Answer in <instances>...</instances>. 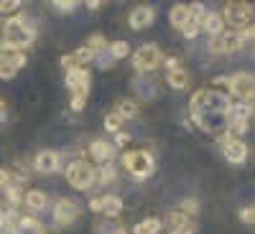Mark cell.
<instances>
[{
    "label": "cell",
    "mask_w": 255,
    "mask_h": 234,
    "mask_svg": "<svg viewBox=\"0 0 255 234\" xmlns=\"http://www.w3.org/2000/svg\"><path fill=\"white\" fill-rule=\"evenodd\" d=\"M227 110H230L227 97L215 89H199L191 97V117L207 133L227 130Z\"/></svg>",
    "instance_id": "1"
},
{
    "label": "cell",
    "mask_w": 255,
    "mask_h": 234,
    "mask_svg": "<svg viewBox=\"0 0 255 234\" xmlns=\"http://www.w3.org/2000/svg\"><path fill=\"white\" fill-rule=\"evenodd\" d=\"M90 209L92 211H102L105 217L115 219L123 211V199L120 196H97V199H90Z\"/></svg>",
    "instance_id": "10"
},
{
    "label": "cell",
    "mask_w": 255,
    "mask_h": 234,
    "mask_svg": "<svg viewBox=\"0 0 255 234\" xmlns=\"http://www.w3.org/2000/svg\"><path fill=\"white\" fill-rule=\"evenodd\" d=\"M191 18V13H189V5H176V8H171V26H176V28H181L186 20Z\"/></svg>",
    "instance_id": "27"
},
{
    "label": "cell",
    "mask_w": 255,
    "mask_h": 234,
    "mask_svg": "<svg viewBox=\"0 0 255 234\" xmlns=\"http://www.w3.org/2000/svg\"><path fill=\"white\" fill-rule=\"evenodd\" d=\"M166 79H168V84H171L174 89H184L186 84H189V72L184 67H179V69L166 72Z\"/></svg>",
    "instance_id": "23"
},
{
    "label": "cell",
    "mask_w": 255,
    "mask_h": 234,
    "mask_svg": "<svg viewBox=\"0 0 255 234\" xmlns=\"http://www.w3.org/2000/svg\"><path fill=\"white\" fill-rule=\"evenodd\" d=\"M67 87H69L72 92H77V89H90V72L82 69V67L67 72Z\"/></svg>",
    "instance_id": "15"
},
{
    "label": "cell",
    "mask_w": 255,
    "mask_h": 234,
    "mask_svg": "<svg viewBox=\"0 0 255 234\" xmlns=\"http://www.w3.org/2000/svg\"><path fill=\"white\" fill-rule=\"evenodd\" d=\"M72 56H74V61H77V67H79V64H87V61H92V59H95V54H92L87 46L79 49V51H74Z\"/></svg>",
    "instance_id": "34"
},
{
    "label": "cell",
    "mask_w": 255,
    "mask_h": 234,
    "mask_svg": "<svg viewBox=\"0 0 255 234\" xmlns=\"http://www.w3.org/2000/svg\"><path fill=\"white\" fill-rule=\"evenodd\" d=\"M95 61L100 64L102 69H110L113 64H115V59L110 56V51H100V54H95Z\"/></svg>",
    "instance_id": "35"
},
{
    "label": "cell",
    "mask_w": 255,
    "mask_h": 234,
    "mask_svg": "<svg viewBox=\"0 0 255 234\" xmlns=\"http://www.w3.org/2000/svg\"><path fill=\"white\" fill-rule=\"evenodd\" d=\"M222 26H225L222 15H217V13H204V18H202V28H204L212 38L222 33Z\"/></svg>",
    "instance_id": "19"
},
{
    "label": "cell",
    "mask_w": 255,
    "mask_h": 234,
    "mask_svg": "<svg viewBox=\"0 0 255 234\" xmlns=\"http://www.w3.org/2000/svg\"><path fill=\"white\" fill-rule=\"evenodd\" d=\"M113 153H115V148H113V143H108V140L95 138V140L90 143V156H92V160H97V163H102V165L113 160Z\"/></svg>",
    "instance_id": "13"
},
{
    "label": "cell",
    "mask_w": 255,
    "mask_h": 234,
    "mask_svg": "<svg viewBox=\"0 0 255 234\" xmlns=\"http://www.w3.org/2000/svg\"><path fill=\"white\" fill-rule=\"evenodd\" d=\"M87 49H90L92 54H100V51L108 49V41H105L102 33H95V36H90V41H87Z\"/></svg>",
    "instance_id": "30"
},
{
    "label": "cell",
    "mask_w": 255,
    "mask_h": 234,
    "mask_svg": "<svg viewBox=\"0 0 255 234\" xmlns=\"http://www.w3.org/2000/svg\"><path fill=\"white\" fill-rule=\"evenodd\" d=\"M222 153H225V158H227L230 163H245V158H248V145H245L243 140H238V138L222 135Z\"/></svg>",
    "instance_id": "9"
},
{
    "label": "cell",
    "mask_w": 255,
    "mask_h": 234,
    "mask_svg": "<svg viewBox=\"0 0 255 234\" xmlns=\"http://www.w3.org/2000/svg\"><path fill=\"white\" fill-rule=\"evenodd\" d=\"M0 186H10V173H8V168H0Z\"/></svg>",
    "instance_id": "43"
},
{
    "label": "cell",
    "mask_w": 255,
    "mask_h": 234,
    "mask_svg": "<svg viewBox=\"0 0 255 234\" xmlns=\"http://www.w3.org/2000/svg\"><path fill=\"white\" fill-rule=\"evenodd\" d=\"M202 31V20H197V18H189L186 23L181 26V33H184V38H197V33Z\"/></svg>",
    "instance_id": "28"
},
{
    "label": "cell",
    "mask_w": 255,
    "mask_h": 234,
    "mask_svg": "<svg viewBox=\"0 0 255 234\" xmlns=\"http://www.w3.org/2000/svg\"><path fill=\"white\" fill-rule=\"evenodd\" d=\"M3 206H5V204H3V201H0V211H3Z\"/></svg>",
    "instance_id": "48"
},
{
    "label": "cell",
    "mask_w": 255,
    "mask_h": 234,
    "mask_svg": "<svg viewBox=\"0 0 255 234\" xmlns=\"http://www.w3.org/2000/svg\"><path fill=\"white\" fill-rule=\"evenodd\" d=\"M161 49L156 46V44H145V46H140L135 54H133V67L140 72V74H145V72H153L158 64H161Z\"/></svg>",
    "instance_id": "6"
},
{
    "label": "cell",
    "mask_w": 255,
    "mask_h": 234,
    "mask_svg": "<svg viewBox=\"0 0 255 234\" xmlns=\"http://www.w3.org/2000/svg\"><path fill=\"white\" fill-rule=\"evenodd\" d=\"M158 232H161V222L158 219H143L133 229V234H158Z\"/></svg>",
    "instance_id": "26"
},
{
    "label": "cell",
    "mask_w": 255,
    "mask_h": 234,
    "mask_svg": "<svg viewBox=\"0 0 255 234\" xmlns=\"http://www.w3.org/2000/svg\"><path fill=\"white\" fill-rule=\"evenodd\" d=\"M153 18H156V10L151 5H140V8H135L130 13V28H135V31L148 28V26L153 23Z\"/></svg>",
    "instance_id": "14"
},
{
    "label": "cell",
    "mask_w": 255,
    "mask_h": 234,
    "mask_svg": "<svg viewBox=\"0 0 255 234\" xmlns=\"http://www.w3.org/2000/svg\"><path fill=\"white\" fill-rule=\"evenodd\" d=\"M240 219H243L245 224H255V204H253V206H248V209H243Z\"/></svg>",
    "instance_id": "40"
},
{
    "label": "cell",
    "mask_w": 255,
    "mask_h": 234,
    "mask_svg": "<svg viewBox=\"0 0 255 234\" xmlns=\"http://www.w3.org/2000/svg\"><path fill=\"white\" fill-rule=\"evenodd\" d=\"M181 67V61L176 59V56H168L166 59V72H171V69H179Z\"/></svg>",
    "instance_id": "42"
},
{
    "label": "cell",
    "mask_w": 255,
    "mask_h": 234,
    "mask_svg": "<svg viewBox=\"0 0 255 234\" xmlns=\"http://www.w3.org/2000/svg\"><path fill=\"white\" fill-rule=\"evenodd\" d=\"M179 211H181L184 217H194L197 211H199V204H197V201H191V199H186V201H181Z\"/></svg>",
    "instance_id": "33"
},
{
    "label": "cell",
    "mask_w": 255,
    "mask_h": 234,
    "mask_svg": "<svg viewBox=\"0 0 255 234\" xmlns=\"http://www.w3.org/2000/svg\"><path fill=\"white\" fill-rule=\"evenodd\" d=\"M61 67L67 69V72L77 69V61H74V56H72V54H67V56H61Z\"/></svg>",
    "instance_id": "41"
},
{
    "label": "cell",
    "mask_w": 255,
    "mask_h": 234,
    "mask_svg": "<svg viewBox=\"0 0 255 234\" xmlns=\"http://www.w3.org/2000/svg\"><path fill=\"white\" fill-rule=\"evenodd\" d=\"M13 234H46V229H44V224L36 222L33 217H20L18 219V229Z\"/></svg>",
    "instance_id": "18"
},
{
    "label": "cell",
    "mask_w": 255,
    "mask_h": 234,
    "mask_svg": "<svg viewBox=\"0 0 255 234\" xmlns=\"http://www.w3.org/2000/svg\"><path fill=\"white\" fill-rule=\"evenodd\" d=\"M18 72V67H13V64H0V79H13Z\"/></svg>",
    "instance_id": "38"
},
{
    "label": "cell",
    "mask_w": 255,
    "mask_h": 234,
    "mask_svg": "<svg viewBox=\"0 0 255 234\" xmlns=\"http://www.w3.org/2000/svg\"><path fill=\"white\" fill-rule=\"evenodd\" d=\"M243 46V38H240V33H220V36H215L207 44V49L215 54V56H220V54H232V51H238Z\"/></svg>",
    "instance_id": "8"
},
{
    "label": "cell",
    "mask_w": 255,
    "mask_h": 234,
    "mask_svg": "<svg viewBox=\"0 0 255 234\" xmlns=\"http://www.w3.org/2000/svg\"><path fill=\"white\" fill-rule=\"evenodd\" d=\"M225 84H227V89L232 97H238L240 102L250 104L255 99V77L248 74V72H238V74H232V77H225Z\"/></svg>",
    "instance_id": "3"
},
{
    "label": "cell",
    "mask_w": 255,
    "mask_h": 234,
    "mask_svg": "<svg viewBox=\"0 0 255 234\" xmlns=\"http://www.w3.org/2000/svg\"><path fill=\"white\" fill-rule=\"evenodd\" d=\"M120 125H123V117H118L115 112H110L108 117H105V127H108V130H120Z\"/></svg>",
    "instance_id": "36"
},
{
    "label": "cell",
    "mask_w": 255,
    "mask_h": 234,
    "mask_svg": "<svg viewBox=\"0 0 255 234\" xmlns=\"http://www.w3.org/2000/svg\"><path fill=\"white\" fill-rule=\"evenodd\" d=\"M128 140H130V135H128V133H118L115 145H128Z\"/></svg>",
    "instance_id": "45"
},
{
    "label": "cell",
    "mask_w": 255,
    "mask_h": 234,
    "mask_svg": "<svg viewBox=\"0 0 255 234\" xmlns=\"http://www.w3.org/2000/svg\"><path fill=\"white\" fill-rule=\"evenodd\" d=\"M77 217H79V206H77L72 199L56 201V206H54V219H56V224L67 227V224H72Z\"/></svg>",
    "instance_id": "11"
},
{
    "label": "cell",
    "mask_w": 255,
    "mask_h": 234,
    "mask_svg": "<svg viewBox=\"0 0 255 234\" xmlns=\"http://www.w3.org/2000/svg\"><path fill=\"white\" fill-rule=\"evenodd\" d=\"M250 115H253V104L235 102V104H230V110H227V125H232V122H245L248 125Z\"/></svg>",
    "instance_id": "16"
},
{
    "label": "cell",
    "mask_w": 255,
    "mask_h": 234,
    "mask_svg": "<svg viewBox=\"0 0 255 234\" xmlns=\"http://www.w3.org/2000/svg\"><path fill=\"white\" fill-rule=\"evenodd\" d=\"M123 165L128 168V173L138 181H145L148 176L153 173V158L148 156L145 151H133L123 156Z\"/></svg>",
    "instance_id": "4"
},
{
    "label": "cell",
    "mask_w": 255,
    "mask_h": 234,
    "mask_svg": "<svg viewBox=\"0 0 255 234\" xmlns=\"http://www.w3.org/2000/svg\"><path fill=\"white\" fill-rule=\"evenodd\" d=\"M20 8L18 0H0V13H15Z\"/></svg>",
    "instance_id": "37"
},
{
    "label": "cell",
    "mask_w": 255,
    "mask_h": 234,
    "mask_svg": "<svg viewBox=\"0 0 255 234\" xmlns=\"http://www.w3.org/2000/svg\"><path fill=\"white\" fill-rule=\"evenodd\" d=\"M67 181H69L74 188H79V191H87V188L97 181V173H95V168H92L87 160H74V163H69V168H67Z\"/></svg>",
    "instance_id": "5"
},
{
    "label": "cell",
    "mask_w": 255,
    "mask_h": 234,
    "mask_svg": "<svg viewBox=\"0 0 255 234\" xmlns=\"http://www.w3.org/2000/svg\"><path fill=\"white\" fill-rule=\"evenodd\" d=\"M171 234H194V227L186 224V227H181V229H176V232H171Z\"/></svg>",
    "instance_id": "46"
},
{
    "label": "cell",
    "mask_w": 255,
    "mask_h": 234,
    "mask_svg": "<svg viewBox=\"0 0 255 234\" xmlns=\"http://www.w3.org/2000/svg\"><path fill=\"white\" fill-rule=\"evenodd\" d=\"M161 224H166V227L171 229V232H176V229H181V227H186V224H189V217H184L181 211L176 209V211H168V214H166V219H163Z\"/></svg>",
    "instance_id": "24"
},
{
    "label": "cell",
    "mask_w": 255,
    "mask_h": 234,
    "mask_svg": "<svg viewBox=\"0 0 255 234\" xmlns=\"http://www.w3.org/2000/svg\"><path fill=\"white\" fill-rule=\"evenodd\" d=\"M113 112H115L118 117H123V120H130V117L138 115V104H135L133 99H118V104H115Z\"/></svg>",
    "instance_id": "22"
},
{
    "label": "cell",
    "mask_w": 255,
    "mask_h": 234,
    "mask_svg": "<svg viewBox=\"0 0 255 234\" xmlns=\"http://www.w3.org/2000/svg\"><path fill=\"white\" fill-rule=\"evenodd\" d=\"M87 94H90V89H79V92H72V110H74V112L84 110V104H87Z\"/></svg>",
    "instance_id": "31"
},
{
    "label": "cell",
    "mask_w": 255,
    "mask_h": 234,
    "mask_svg": "<svg viewBox=\"0 0 255 234\" xmlns=\"http://www.w3.org/2000/svg\"><path fill=\"white\" fill-rule=\"evenodd\" d=\"M87 8H90V10H97V8H100V3H97V0H90Z\"/></svg>",
    "instance_id": "47"
},
{
    "label": "cell",
    "mask_w": 255,
    "mask_h": 234,
    "mask_svg": "<svg viewBox=\"0 0 255 234\" xmlns=\"http://www.w3.org/2000/svg\"><path fill=\"white\" fill-rule=\"evenodd\" d=\"M115 165L113 163H105L102 168H100V173H97V178H100V183H113L115 181Z\"/></svg>",
    "instance_id": "32"
},
{
    "label": "cell",
    "mask_w": 255,
    "mask_h": 234,
    "mask_svg": "<svg viewBox=\"0 0 255 234\" xmlns=\"http://www.w3.org/2000/svg\"><path fill=\"white\" fill-rule=\"evenodd\" d=\"M23 204L31 209V211H44L46 209V194L44 191H26V196H23Z\"/></svg>",
    "instance_id": "20"
},
{
    "label": "cell",
    "mask_w": 255,
    "mask_h": 234,
    "mask_svg": "<svg viewBox=\"0 0 255 234\" xmlns=\"http://www.w3.org/2000/svg\"><path fill=\"white\" fill-rule=\"evenodd\" d=\"M95 232H97V234H128V229H125L120 222H115V219H108V222H97Z\"/></svg>",
    "instance_id": "25"
},
{
    "label": "cell",
    "mask_w": 255,
    "mask_h": 234,
    "mask_svg": "<svg viewBox=\"0 0 255 234\" xmlns=\"http://www.w3.org/2000/svg\"><path fill=\"white\" fill-rule=\"evenodd\" d=\"M54 8H59V10H64V13H72V10L77 8V3H74V0H56Z\"/></svg>",
    "instance_id": "39"
},
{
    "label": "cell",
    "mask_w": 255,
    "mask_h": 234,
    "mask_svg": "<svg viewBox=\"0 0 255 234\" xmlns=\"http://www.w3.org/2000/svg\"><path fill=\"white\" fill-rule=\"evenodd\" d=\"M8 112H10L8 102H5V99H0V122H3V120H8Z\"/></svg>",
    "instance_id": "44"
},
{
    "label": "cell",
    "mask_w": 255,
    "mask_h": 234,
    "mask_svg": "<svg viewBox=\"0 0 255 234\" xmlns=\"http://www.w3.org/2000/svg\"><path fill=\"white\" fill-rule=\"evenodd\" d=\"M33 165H36V171H38V173H54V171H59L61 158H59L56 151H41V153L36 156Z\"/></svg>",
    "instance_id": "12"
},
{
    "label": "cell",
    "mask_w": 255,
    "mask_h": 234,
    "mask_svg": "<svg viewBox=\"0 0 255 234\" xmlns=\"http://www.w3.org/2000/svg\"><path fill=\"white\" fill-rule=\"evenodd\" d=\"M33 28L28 26L26 15H13L5 20V28H3V46H10V49H18L23 51L31 41H33Z\"/></svg>",
    "instance_id": "2"
},
{
    "label": "cell",
    "mask_w": 255,
    "mask_h": 234,
    "mask_svg": "<svg viewBox=\"0 0 255 234\" xmlns=\"http://www.w3.org/2000/svg\"><path fill=\"white\" fill-rule=\"evenodd\" d=\"M108 51H110V56H113V59H125L128 54H130V46H128L125 41H115V44H110V46H108Z\"/></svg>",
    "instance_id": "29"
},
{
    "label": "cell",
    "mask_w": 255,
    "mask_h": 234,
    "mask_svg": "<svg viewBox=\"0 0 255 234\" xmlns=\"http://www.w3.org/2000/svg\"><path fill=\"white\" fill-rule=\"evenodd\" d=\"M250 15H253V8H250L248 3L232 0V3L225 5V15H222V20H227V23H230V26H235V28H248Z\"/></svg>",
    "instance_id": "7"
},
{
    "label": "cell",
    "mask_w": 255,
    "mask_h": 234,
    "mask_svg": "<svg viewBox=\"0 0 255 234\" xmlns=\"http://www.w3.org/2000/svg\"><path fill=\"white\" fill-rule=\"evenodd\" d=\"M0 64H13V67L20 69L26 64V54L18 49H10V46H0Z\"/></svg>",
    "instance_id": "17"
},
{
    "label": "cell",
    "mask_w": 255,
    "mask_h": 234,
    "mask_svg": "<svg viewBox=\"0 0 255 234\" xmlns=\"http://www.w3.org/2000/svg\"><path fill=\"white\" fill-rule=\"evenodd\" d=\"M18 214L15 211H10V209H3L0 211V234H13L15 229H18Z\"/></svg>",
    "instance_id": "21"
}]
</instances>
